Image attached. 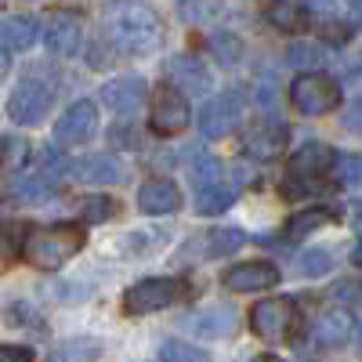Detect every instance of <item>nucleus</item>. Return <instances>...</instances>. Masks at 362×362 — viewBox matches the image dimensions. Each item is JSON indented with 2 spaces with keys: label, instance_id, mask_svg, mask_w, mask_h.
Wrapping results in <instances>:
<instances>
[{
  "label": "nucleus",
  "instance_id": "8",
  "mask_svg": "<svg viewBox=\"0 0 362 362\" xmlns=\"http://www.w3.org/2000/svg\"><path fill=\"white\" fill-rule=\"evenodd\" d=\"M192 124V109H189V98L177 95L174 87H160L156 98H153V112H148V131L160 134V138H177Z\"/></svg>",
  "mask_w": 362,
  "mask_h": 362
},
{
  "label": "nucleus",
  "instance_id": "29",
  "mask_svg": "<svg viewBox=\"0 0 362 362\" xmlns=\"http://www.w3.org/2000/svg\"><path fill=\"white\" fill-rule=\"evenodd\" d=\"M160 362H210V351L206 348H196L189 341L170 337V341L160 344Z\"/></svg>",
  "mask_w": 362,
  "mask_h": 362
},
{
  "label": "nucleus",
  "instance_id": "41",
  "mask_svg": "<svg viewBox=\"0 0 362 362\" xmlns=\"http://www.w3.org/2000/svg\"><path fill=\"white\" fill-rule=\"evenodd\" d=\"M351 264H355V268H362V239L351 247Z\"/></svg>",
  "mask_w": 362,
  "mask_h": 362
},
{
  "label": "nucleus",
  "instance_id": "40",
  "mask_svg": "<svg viewBox=\"0 0 362 362\" xmlns=\"http://www.w3.org/2000/svg\"><path fill=\"white\" fill-rule=\"evenodd\" d=\"M8 73H11V51L0 47V80H8Z\"/></svg>",
  "mask_w": 362,
  "mask_h": 362
},
{
  "label": "nucleus",
  "instance_id": "27",
  "mask_svg": "<svg viewBox=\"0 0 362 362\" xmlns=\"http://www.w3.org/2000/svg\"><path fill=\"white\" fill-rule=\"evenodd\" d=\"M243 243H247V235L239 228H210L203 239V257H228Z\"/></svg>",
  "mask_w": 362,
  "mask_h": 362
},
{
  "label": "nucleus",
  "instance_id": "16",
  "mask_svg": "<svg viewBox=\"0 0 362 362\" xmlns=\"http://www.w3.org/2000/svg\"><path fill=\"white\" fill-rule=\"evenodd\" d=\"M145 95H148V83H145V76H134V73L102 83V102L109 105V112H119V116L138 112Z\"/></svg>",
  "mask_w": 362,
  "mask_h": 362
},
{
  "label": "nucleus",
  "instance_id": "14",
  "mask_svg": "<svg viewBox=\"0 0 362 362\" xmlns=\"http://www.w3.org/2000/svg\"><path fill=\"white\" fill-rule=\"evenodd\" d=\"M334 167H337V153H334L326 141L300 145L297 153L290 156V163H286L290 181H319V177H326Z\"/></svg>",
  "mask_w": 362,
  "mask_h": 362
},
{
  "label": "nucleus",
  "instance_id": "31",
  "mask_svg": "<svg viewBox=\"0 0 362 362\" xmlns=\"http://www.w3.org/2000/svg\"><path fill=\"white\" fill-rule=\"evenodd\" d=\"M90 358H98L95 341H66L51 351V362H90Z\"/></svg>",
  "mask_w": 362,
  "mask_h": 362
},
{
  "label": "nucleus",
  "instance_id": "32",
  "mask_svg": "<svg viewBox=\"0 0 362 362\" xmlns=\"http://www.w3.org/2000/svg\"><path fill=\"white\" fill-rule=\"evenodd\" d=\"M25 156H29V145L22 138H4L0 141V167L4 170H18L25 163Z\"/></svg>",
  "mask_w": 362,
  "mask_h": 362
},
{
  "label": "nucleus",
  "instance_id": "2",
  "mask_svg": "<svg viewBox=\"0 0 362 362\" xmlns=\"http://www.w3.org/2000/svg\"><path fill=\"white\" fill-rule=\"evenodd\" d=\"M105 37L119 54H148L163 37L160 15L148 4H116Z\"/></svg>",
  "mask_w": 362,
  "mask_h": 362
},
{
  "label": "nucleus",
  "instance_id": "3",
  "mask_svg": "<svg viewBox=\"0 0 362 362\" xmlns=\"http://www.w3.org/2000/svg\"><path fill=\"white\" fill-rule=\"evenodd\" d=\"M58 98V87L44 76H37V69L22 76V83L8 95V116H11V124L18 127H40L44 119L51 116V105Z\"/></svg>",
  "mask_w": 362,
  "mask_h": 362
},
{
  "label": "nucleus",
  "instance_id": "24",
  "mask_svg": "<svg viewBox=\"0 0 362 362\" xmlns=\"http://www.w3.org/2000/svg\"><path fill=\"white\" fill-rule=\"evenodd\" d=\"M206 51L214 54V62L225 66V69L243 66V58H247V44L239 40L235 33H210L206 37Z\"/></svg>",
  "mask_w": 362,
  "mask_h": 362
},
{
  "label": "nucleus",
  "instance_id": "43",
  "mask_svg": "<svg viewBox=\"0 0 362 362\" xmlns=\"http://www.w3.org/2000/svg\"><path fill=\"white\" fill-rule=\"evenodd\" d=\"M355 228H362V199H358V206H355Z\"/></svg>",
  "mask_w": 362,
  "mask_h": 362
},
{
  "label": "nucleus",
  "instance_id": "45",
  "mask_svg": "<svg viewBox=\"0 0 362 362\" xmlns=\"http://www.w3.org/2000/svg\"><path fill=\"white\" fill-rule=\"evenodd\" d=\"M0 11H4V4H0Z\"/></svg>",
  "mask_w": 362,
  "mask_h": 362
},
{
  "label": "nucleus",
  "instance_id": "22",
  "mask_svg": "<svg viewBox=\"0 0 362 362\" xmlns=\"http://www.w3.org/2000/svg\"><path fill=\"white\" fill-rule=\"evenodd\" d=\"M337 218H341V210H334V206H308V210L290 214L283 232H286V239H300V235H308V232H315V228H322L329 221H337Z\"/></svg>",
  "mask_w": 362,
  "mask_h": 362
},
{
  "label": "nucleus",
  "instance_id": "30",
  "mask_svg": "<svg viewBox=\"0 0 362 362\" xmlns=\"http://www.w3.org/2000/svg\"><path fill=\"white\" fill-rule=\"evenodd\" d=\"M116 214V199L109 196H83L80 199V225H102Z\"/></svg>",
  "mask_w": 362,
  "mask_h": 362
},
{
  "label": "nucleus",
  "instance_id": "4",
  "mask_svg": "<svg viewBox=\"0 0 362 362\" xmlns=\"http://www.w3.org/2000/svg\"><path fill=\"white\" fill-rule=\"evenodd\" d=\"M286 98H290V109L300 116H326L341 109V83L326 73H300L290 83Z\"/></svg>",
  "mask_w": 362,
  "mask_h": 362
},
{
  "label": "nucleus",
  "instance_id": "35",
  "mask_svg": "<svg viewBox=\"0 0 362 362\" xmlns=\"http://www.w3.org/2000/svg\"><path fill=\"white\" fill-rule=\"evenodd\" d=\"M0 362H37V355L25 344H0Z\"/></svg>",
  "mask_w": 362,
  "mask_h": 362
},
{
  "label": "nucleus",
  "instance_id": "11",
  "mask_svg": "<svg viewBox=\"0 0 362 362\" xmlns=\"http://www.w3.org/2000/svg\"><path fill=\"white\" fill-rule=\"evenodd\" d=\"M83 44V25L80 15L73 11H51V18L44 22V47L54 58H73Z\"/></svg>",
  "mask_w": 362,
  "mask_h": 362
},
{
  "label": "nucleus",
  "instance_id": "6",
  "mask_svg": "<svg viewBox=\"0 0 362 362\" xmlns=\"http://www.w3.org/2000/svg\"><path fill=\"white\" fill-rule=\"evenodd\" d=\"M247 315L261 341H290L297 329V305L290 297H261Z\"/></svg>",
  "mask_w": 362,
  "mask_h": 362
},
{
  "label": "nucleus",
  "instance_id": "9",
  "mask_svg": "<svg viewBox=\"0 0 362 362\" xmlns=\"http://www.w3.org/2000/svg\"><path fill=\"white\" fill-rule=\"evenodd\" d=\"M163 80H167V87L177 90V95H206L210 83H214L210 80V69L203 66V58L189 54V51L167 58L163 62Z\"/></svg>",
  "mask_w": 362,
  "mask_h": 362
},
{
  "label": "nucleus",
  "instance_id": "13",
  "mask_svg": "<svg viewBox=\"0 0 362 362\" xmlns=\"http://www.w3.org/2000/svg\"><path fill=\"white\" fill-rule=\"evenodd\" d=\"M286 145H290V127L283 124V119H261V124H254L243 138V148H247V156L254 160H279L286 153Z\"/></svg>",
  "mask_w": 362,
  "mask_h": 362
},
{
  "label": "nucleus",
  "instance_id": "26",
  "mask_svg": "<svg viewBox=\"0 0 362 362\" xmlns=\"http://www.w3.org/2000/svg\"><path fill=\"white\" fill-rule=\"evenodd\" d=\"M326 44H312V40H293L286 47V62L297 66V69H305V73H319V66H326Z\"/></svg>",
  "mask_w": 362,
  "mask_h": 362
},
{
  "label": "nucleus",
  "instance_id": "10",
  "mask_svg": "<svg viewBox=\"0 0 362 362\" xmlns=\"http://www.w3.org/2000/svg\"><path fill=\"white\" fill-rule=\"evenodd\" d=\"M98 134V105L90 98L73 102L54 124V141L58 145H83Z\"/></svg>",
  "mask_w": 362,
  "mask_h": 362
},
{
  "label": "nucleus",
  "instance_id": "38",
  "mask_svg": "<svg viewBox=\"0 0 362 362\" xmlns=\"http://www.w3.org/2000/svg\"><path fill=\"white\" fill-rule=\"evenodd\" d=\"M210 11H218V8H214V4H177V15L189 18V22H196V18H203V15H210Z\"/></svg>",
  "mask_w": 362,
  "mask_h": 362
},
{
  "label": "nucleus",
  "instance_id": "21",
  "mask_svg": "<svg viewBox=\"0 0 362 362\" xmlns=\"http://www.w3.org/2000/svg\"><path fill=\"white\" fill-rule=\"evenodd\" d=\"M264 18L272 29H279V33H297V29L308 25V4H297V0H279V4H268L264 8Z\"/></svg>",
  "mask_w": 362,
  "mask_h": 362
},
{
  "label": "nucleus",
  "instance_id": "39",
  "mask_svg": "<svg viewBox=\"0 0 362 362\" xmlns=\"http://www.w3.org/2000/svg\"><path fill=\"white\" fill-rule=\"evenodd\" d=\"M341 119H344V127H348V131H362V98H358V102H351V105H348V112H344Z\"/></svg>",
  "mask_w": 362,
  "mask_h": 362
},
{
  "label": "nucleus",
  "instance_id": "28",
  "mask_svg": "<svg viewBox=\"0 0 362 362\" xmlns=\"http://www.w3.org/2000/svg\"><path fill=\"white\" fill-rule=\"evenodd\" d=\"M326 272H334V254H329L326 247H312L297 257V276H305V279H319L326 276Z\"/></svg>",
  "mask_w": 362,
  "mask_h": 362
},
{
  "label": "nucleus",
  "instance_id": "37",
  "mask_svg": "<svg viewBox=\"0 0 362 362\" xmlns=\"http://www.w3.org/2000/svg\"><path fill=\"white\" fill-rule=\"evenodd\" d=\"M329 293H334L337 300H358V297H362V283H355V279H341Z\"/></svg>",
  "mask_w": 362,
  "mask_h": 362
},
{
  "label": "nucleus",
  "instance_id": "20",
  "mask_svg": "<svg viewBox=\"0 0 362 362\" xmlns=\"http://www.w3.org/2000/svg\"><path fill=\"white\" fill-rule=\"evenodd\" d=\"M351 329H355V319H351L344 308L326 312V315H319V322H315V341H319L322 348H341V344L351 337Z\"/></svg>",
  "mask_w": 362,
  "mask_h": 362
},
{
  "label": "nucleus",
  "instance_id": "12",
  "mask_svg": "<svg viewBox=\"0 0 362 362\" xmlns=\"http://www.w3.org/2000/svg\"><path fill=\"white\" fill-rule=\"evenodd\" d=\"M276 283H279V268L272 261H243V264L225 268L221 276V286L232 293H261V290H272Z\"/></svg>",
  "mask_w": 362,
  "mask_h": 362
},
{
  "label": "nucleus",
  "instance_id": "33",
  "mask_svg": "<svg viewBox=\"0 0 362 362\" xmlns=\"http://www.w3.org/2000/svg\"><path fill=\"white\" fill-rule=\"evenodd\" d=\"M218 181H225V170H221L218 160H203L199 167H192V185H196V192L218 185Z\"/></svg>",
  "mask_w": 362,
  "mask_h": 362
},
{
  "label": "nucleus",
  "instance_id": "1",
  "mask_svg": "<svg viewBox=\"0 0 362 362\" xmlns=\"http://www.w3.org/2000/svg\"><path fill=\"white\" fill-rule=\"evenodd\" d=\"M87 243V232L83 225H73V221H58V225H40V228H29L22 235V257L40 268V272H54L62 268L69 257H76Z\"/></svg>",
  "mask_w": 362,
  "mask_h": 362
},
{
  "label": "nucleus",
  "instance_id": "36",
  "mask_svg": "<svg viewBox=\"0 0 362 362\" xmlns=\"http://www.w3.org/2000/svg\"><path fill=\"white\" fill-rule=\"evenodd\" d=\"M112 145H124V148H138L141 145V131H127V127H112L109 131Z\"/></svg>",
  "mask_w": 362,
  "mask_h": 362
},
{
  "label": "nucleus",
  "instance_id": "25",
  "mask_svg": "<svg viewBox=\"0 0 362 362\" xmlns=\"http://www.w3.org/2000/svg\"><path fill=\"white\" fill-rule=\"evenodd\" d=\"M232 203H235V189L228 185V181H218V185H210V189H199V192H196V214L214 218V214H225Z\"/></svg>",
  "mask_w": 362,
  "mask_h": 362
},
{
  "label": "nucleus",
  "instance_id": "7",
  "mask_svg": "<svg viewBox=\"0 0 362 362\" xmlns=\"http://www.w3.org/2000/svg\"><path fill=\"white\" fill-rule=\"evenodd\" d=\"M181 297V283L177 279H167V276H148V279H138L134 286L124 290V315L131 319H141V315H153V312H163L167 305Z\"/></svg>",
  "mask_w": 362,
  "mask_h": 362
},
{
  "label": "nucleus",
  "instance_id": "18",
  "mask_svg": "<svg viewBox=\"0 0 362 362\" xmlns=\"http://www.w3.org/2000/svg\"><path fill=\"white\" fill-rule=\"evenodd\" d=\"M138 210L141 214H153V218H163V214H174L181 210V189L167 177H153L138 189Z\"/></svg>",
  "mask_w": 362,
  "mask_h": 362
},
{
  "label": "nucleus",
  "instance_id": "44",
  "mask_svg": "<svg viewBox=\"0 0 362 362\" xmlns=\"http://www.w3.org/2000/svg\"><path fill=\"white\" fill-rule=\"evenodd\" d=\"M358 341H362V329H358Z\"/></svg>",
  "mask_w": 362,
  "mask_h": 362
},
{
  "label": "nucleus",
  "instance_id": "17",
  "mask_svg": "<svg viewBox=\"0 0 362 362\" xmlns=\"http://www.w3.org/2000/svg\"><path fill=\"white\" fill-rule=\"evenodd\" d=\"M181 326H185L189 334H196L199 341H214V337L235 334L239 315H235V308H228V305H206V308L192 312V319H185Z\"/></svg>",
  "mask_w": 362,
  "mask_h": 362
},
{
  "label": "nucleus",
  "instance_id": "5",
  "mask_svg": "<svg viewBox=\"0 0 362 362\" xmlns=\"http://www.w3.org/2000/svg\"><path fill=\"white\" fill-rule=\"evenodd\" d=\"M247 102H250V90L243 83H235L221 95H214L203 109H199V131L203 138H225L239 127V119L247 112Z\"/></svg>",
  "mask_w": 362,
  "mask_h": 362
},
{
  "label": "nucleus",
  "instance_id": "15",
  "mask_svg": "<svg viewBox=\"0 0 362 362\" xmlns=\"http://www.w3.org/2000/svg\"><path fill=\"white\" fill-rule=\"evenodd\" d=\"M69 174L83 185H124L127 181V167L109 153H95V156H80L69 163Z\"/></svg>",
  "mask_w": 362,
  "mask_h": 362
},
{
  "label": "nucleus",
  "instance_id": "34",
  "mask_svg": "<svg viewBox=\"0 0 362 362\" xmlns=\"http://www.w3.org/2000/svg\"><path fill=\"white\" fill-rule=\"evenodd\" d=\"M334 170L341 174L344 185H358V181H362V156H337Z\"/></svg>",
  "mask_w": 362,
  "mask_h": 362
},
{
  "label": "nucleus",
  "instance_id": "42",
  "mask_svg": "<svg viewBox=\"0 0 362 362\" xmlns=\"http://www.w3.org/2000/svg\"><path fill=\"white\" fill-rule=\"evenodd\" d=\"M254 362H283V358H279V355H272V351H264V355H257Z\"/></svg>",
  "mask_w": 362,
  "mask_h": 362
},
{
  "label": "nucleus",
  "instance_id": "23",
  "mask_svg": "<svg viewBox=\"0 0 362 362\" xmlns=\"http://www.w3.org/2000/svg\"><path fill=\"white\" fill-rule=\"evenodd\" d=\"M54 192H58L54 170H37V174L22 177L15 185V199L18 203H47V199H54Z\"/></svg>",
  "mask_w": 362,
  "mask_h": 362
},
{
  "label": "nucleus",
  "instance_id": "19",
  "mask_svg": "<svg viewBox=\"0 0 362 362\" xmlns=\"http://www.w3.org/2000/svg\"><path fill=\"white\" fill-rule=\"evenodd\" d=\"M40 37V22L29 18V15H11L0 22V47L8 51H29Z\"/></svg>",
  "mask_w": 362,
  "mask_h": 362
}]
</instances>
